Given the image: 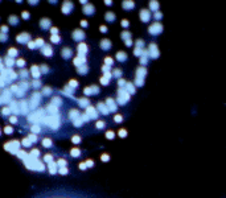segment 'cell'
<instances>
[{
  "label": "cell",
  "instance_id": "1",
  "mask_svg": "<svg viewBox=\"0 0 226 198\" xmlns=\"http://www.w3.org/2000/svg\"><path fill=\"white\" fill-rule=\"evenodd\" d=\"M0 77L6 81L7 85H9V86H11L15 81L19 78V74H17V72H15L13 69H7V67H6L3 72H0Z\"/></svg>",
  "mask_w": 226,
  "mask_h": 198
},
{
  "label": "cell",
  "instance_id": "2",
  "mask_svg": "<svg viewBox=\"0 0 226 198\" xmlns=\"http://www.w3.org/2000/svg\"><path fill=\"white\" fill-rule=\"evenodd\" d=\"M41 99H43V94L38 91H33L31 94V98H29V110L31 111H36L38 108L41 103Z\"/></svg>",
  "mask_w": 226,
  "mask_h": 198
},
{
  "label": "cell",
  "instance_id": "3",
  "mask_svg": "<svg viewBox=\"0 0 226 198\" xmlns=\"http://www.w3.org/2000/svg\"><path fill=\"white\" fill-rule=\"evenodd\" d=\"M20 140H12V141H7L6 144H4V149L7 151V152L12 153V155H17V152L20 151Z\"/></svg>",
  "mask_w": 226,
  "mask_h": 198
},
{
  "label": "cell",
  "instance_id": "4",
  "mask_svg": "<svg viewBox=\"0 0 226 198\" xmlns=\"http://www.w3.org/2000/svg\"><path fill=\"white\" fill-rule=\"evenodd\" d=\"M15 40H16L17 44H20V45H27L29 41H32V36L28 32H20V33L16 35Z\"/></svg>",
  "mask_w": 226,
  "mask_h": 198
},
{
  "label": "cell",
  "instance_id": "5",
  "mask_svg": "<svg viewBox=\"0 0 226 198\" xmlns=\"http://www.w3.org/2000/svg\"><path fill=\"white\" fill-rule=\"evenodd\" d=\"M72 38L74 41H77L78 44H80V42H85V38H86L85 31H83V29H81V28L74 29V31L72 32Z\"/></svg>",
  "mask_w": 226,
  "mask_h": 198
},
{
  "label": "cell",
  "instance_id": "6",
  "mask_svg": "<svg viewBox=\"0 0 226 198\" xmlns=\"http://www.w3.org/2000/svg\"><path fill=\"white\" fill-rule=\"evenodd\" d=\"M0 95H1V98H3V103L6 104V106H9V103L13 101V98H12V97H13V94L11 92L9 87H6V89L1 90Z\"/></svg>",
  "mask_w": 226,
  "mask_h": 198
},
{
  "label": "cell",
  "instance_id": "7",
  "mask_svg": "<svg viewBox=\"0 0 226 198\" xmlns=\"http://www.w3.org/2000/svg\"><path fill=\"white\" fill-rule=\"evenodd\" d=\"M73 9H74V3L73 1H69V0L62 1V4H61V12H62V15L72 13Z\"/></svg>",
  "mask_w": 226,
  "mask_h": 198
},
{
  "label": "cell",
  "instance_id": "8",
  "mask_svg": "<svg viewBox=\"0 0 226 198\" xmlns=\"http://www.w3.org/2000/svg\"><path fill=\"white\" fill-rule=\"evenodd\" d=\"M73 53H74V50H73L72 48H69V46H65V48H62L60 50V54L63 60H72Z\"/></svg>",
  "mask_w": 226,
  "mask_h": 198
},
{
  "label": "cell",
  "instance_id": "9",
  "mask_svg": "<svg viewBox=\"0 0 226 198\" xmlns=\"http://www.w3.org/2000/svg\"><path fill=\"white\" fill-rule=\"evenodd\" d=\"M38 25H40V28L43 29V31H49V29L52 28V20L49 17H43L40 19V21H38Z\"/></svg>",
  "mask_w": 226,
  "mask_h": 198
},
{
  "label": "cell",
  "instance_id": "10",
  "mask_svg": "<svg viewBox=\"0 0 226 198\" xmlns=\"http://www.w3.org/2000/svg\"><path fill=\"white\" fill-rule=\"evenodd\" d=\"M19 106H20V115H28L29 114V102L27 99H21L19 102Z\"/></svg>",
  "mask_w": 226,
  "mask_h": 198
},
{
  "label": "cell",
  "instance_id": "11",
  "mask_svg": "<svg viewBox=\"0 0 226 198\" xmlns=\"http://www.w3.org/2000/svg\"><path fill=\"white\" fill-rule=\"evenodd\" d=\"M29 73H31V77L33 79H40L41 78V72H40V66L38 65H32L31 69H29Z\"/></svg>",
  "mask_w": 226,
  "mask_h": 198
},
{
  "label": "cell",
  "instance_id": "12",
  "mask_svg": "<svg viewBox=\"0 0 226 198\" xmlns=\"http://www.w3.org/2000/svg\"><path fill=\"white\" fill-rule=\"evenodd\" d=\"M40 52H41V54L45 56V57H53V54H54V50H53L50 44H45V46L40 49Z\"/></svg>",
  "mask_w": 226,
  "mask_h": 198
},
{
  "label": "cell",
  "instance_id": "13",
  "mask_svg": "<svg viewBox=\"0 0 226 198\" xmlns=\"http://www.w3.org/2000/svg\"><path fill=\"white\" fill-rule=\"evenodd\" d=\"M86 61H87V58H86V56H81V54H77L75 57H73V65L75 66V67H78V66H82L86 63Z\"/></svg>",
  "mask_w": 226,
  "mask_h": 198
},
{
  "label": "cell",
  "instance_id": "14",
  "mask_svg": "<svg viewBox=\"0 0 226 198\" xmlns=\"http://www.w3.org/2000/svg\"><path fill=\"white\" fill-rule=\"evenodd\" d=\"M61 94L65 95V97H68V98H70V99H74V89H72V87L68 86V85L63 86V89L61 90Z\"/></svg>",
  "mask_w": 226,
  "mask_h": 198
},
{
  "label": "cell",
  "instance_id": "15",
  "mask_svg": "<svg viewBox=\"0 0 226 198\" xmlns=\"http://www.w3.org/2000/svg\"><path fill=\"white\" fill-rule=\"evenodd\" d=\"M77 53L81 56H86L87 53H89V46H87V44L86 42H80L77 45Z\"/></svg>",
  "mask_w": 226,
  "mask_h": 198
},
{
  "label": "cell",
  "instance_id": "16",
  "mask_svg": "<svg viewBox=\"0 0 226 198\" xmlns=\"http://www.w3.org/2000/svg\"><path fill=\"white\" fill-rule=\"evenodd\" d=\"M82 12L83 15H86V16H91V15L95 13V7L93 6V4H86V6L82 7Z\"/></svg>",
  "mask_w": 226,
  "mask_h": 198
},
{
  "label": "cell",
  "instance_id": "17",
  "mask_svg": "<svg viewBox=\"0 0 226 198\" xmlns=\"http://www.w3.org/2000/svg\"><path fill=\"white\" fill-rule=\"evenodd\" d=\"M9 108H11V111H12V115H20V106H19V102L17 101H12L11 103H9Z\"/></svg>",
  "mask_w": 226,
  "mask_h": 198
},
{
  "label": "cell",
  "instance_id": "18",
  "mask_svg": "<svg viewBox=\"0 0 226 198\" xmlns=\"http://www.w3.org/2000/svg\"><path fill=\"white\" fill-rule=\"evenodd\" d=\"M3 62H4V66H6L7 69H13V66H16V60L8 57V56H6V57L3 58Z\"/></svg>",
  "mask_w": 226,
  "mask_h": 198
},
{
  "label": "cell",
  "instance_id": "19",
  "mask_svg": "<svg viewBox=\"0 0 226 198\" xmlns=\"http://www.w3.org/2000/svg\"><path fill=\"white\" fill-rule=\"evenodd\" d=\"M7 21H8L9 25L16 26V25H19V23H20V17H19L17 15H9L8 19H7Z\"/></svg>",
  "mask_w": 226,
  "mask_h": 198
},
{
  "label": "cell",
  "instance_id": "20",
  "mask_svg": "<svg viewBox=\"0 0 226 198\" xmlns=\"http://www.w3.org/2000/svg\"><path fill=\"white\" fill-rule=\"evenodd\" d=\"M17 85H19V87H20V89H23L24 90V91H28V90L29 89H31V87H32V85H31V82H29V81L28 79H20V82H19V83H17Z\"/></svg>",
  "mask_w": 226,
  "mask_h": 198
},
{
  "label": "cell",
  "instance_id": "21",
  "mask_svg": "<svg viewBox=\"0 0 226 198\" xmlns=\"http://www.w3.org/2000/svg\"><path fill=\"white\" fill-rule=\"evenodd\" d=\"M99 46L102 50H110V48H111V41H110L109 38H103V40H100Z\"/></svg>",
  "mask_w": 226,
  "mask_h": 198
},
{
  "label": "cell",
  "instance_id": "22",
  "mask_svg": "<svg viewBox=\"0 0 226 198\" xmlns=\"http://www.w3.org/2000/svg\"><path fill=\"white\" fill-rule=\"evenodd\" d=\"M7 56L11 58H19V50L13 46H11V48L7 49Z\"/></svg>",
  "mask_w": 226,
  "mask_h": 198
},
{
  "label": "cell",
  "instance_id": "23",
  "mask_svg": "<svg viewBox=\"0 0 226 198\" xmlns=\"http://www.w3.org/2000/svg\"><path fill=\"white\" fill-rule=\"evenodd\" d=\"M17 74H19V78L20 79H28V77L31 75V73H29L28 69H19V72H17Z\"/></svg>",
  "mask_w": 226,
  "mask_h": 198
},
{
  "label": "cell",
  "instance_id": "24",
  "mask_svg": "<svg viewBox=\"0 0 226 198\" xmlns=\"http://www.w3.org/2000/svg\"><path fill=\"white\" fill-rule=\"evenodd\" d=\"M48 170H49V173L50 174H56V173H58V167H57V163H50V164H48Z\"/></svg>",
  "mask_w": 226,
  "mask_h": 198
},
{
  "label": "cell",
  "instance_id": "25",
  "mask_svg": "<svg viewBox=\"0 0 226 198\" xmlns=\"http://www.w3.org/2000/svg\"><path fill=\"white\" fill-rule=\"evenodd\" d=\"M77 73L80 75H86V74H89V66L86 65H82V66H78L77 67Z\"/></svg>",
  "mask_w": 226,
  "mask_h": 198
},
{
  "label": "cell",
  "instance_id": "26",
  "mask_svg": "<svg viewBox=\"0 0 226 198\" xmlns=\"http://www.w3.org/2000/svg\"><path fill=\"white\" fill-rule=\"evenodd\" d=\"M49 103L54 104L56 107H58V108H60V107L63 104V102H62V98H61V97H53V98H52V101L49 102Z\"/></svg>",
  "mask_w": 226,
  "mask_h": 198
},
{
  "label": "cell",
  "instance_id": "27",
  "mask_svg": "<svg viewBox=\"0 0 226 198\" xmlns=\"http://www.w3.org/2000/svg\"><path fill=\"white\" fill-rule=\"evenodd\" d=\"M52 92H53V89L50 86H43V89H41L43 97H52Z\"/></svg>",
  "mask_w": 226,
  "mask_h": 198
},
{
  "label": "cell",
  "instance_id": "28",
  "mask_svg": "<svg viewBox=\"0 0 226 198\" xmlns=\"http://www.w3.org/2000/svg\"><path fill=\"white\" fill-rule=\"evenodd\" d=\"M25 65H27L25 58H23V57L16 58V66L19 67V69H24V67H25Z\"/></svg>",
  "mask_w": 226,
  "mask_h": 198
},
{
  "label": "cell",
  "instance_id": "29",
  "mask_svg": "<svg viewBox=\"0 0 226 198\" xmlns=\"http://www.w3.org/2000/svg\"><path fill=\"white\" fill-rule=\"evenodd\" d=\"M40 66V72H41V75H46L49 74V72H50V69H49V66L46 65V63H41Z\"/></svg>",
  "mask_w": 226,
  "mask_h": 198
},
{
  "label": "cell",
  "instance_id": "30",
  "mask_svg": "<svg viewBox=\"0 0 226 198\" xmlns=\"http://www.w3.org/2000/svg\"><path fill=\"white\" fill-rule=\"evenodd\" d=\"M31 85H32V87H33L34 90L41 89V87H43V82H41L40 79H33V81H31Z\"/></svg>",
  "mask_w": 226,
  "mask_h": 198
},
{
  "label": "cell",
  "instance_id": "31",
  "mask_svg": "<svg viewBox=\"0 0 226 198\" xmlns=\"http://www.w3.org/2000/svg\"><path fill=\"white\" fill-rule=\"evenodd\" d=\"M28 155L32 156V157H34V158H40L41 152H40V149H37V148H33V149H31V152H29Z\"/></svg>",
  "mask_w": 226,
  "mask_h": 198
},
{
  "label": "cell",
  "instance_id": "32",
  "mask_svg": "<svg viewBox=\"0 0 226 198\" xmlns=\"http://www.w3.org/2000/svg\"><path fill=\"white\" fill-rule=\"evenodd\" d=\"M34 42H36V46H37V49H41L45 46V40H44L43 37H37L36 40H34Z\"/></svg>",
  "mask_w": 226,
  "mask_h": 198
},
{
  "label": "cell",
  "instance_id": "33",
  "mask_svg": "<svg viewBox=\"0 0 226 198\" xmlns=\"http://www.w3.org/2000/svg\"><path fill=\"white\" fill-rule=\"evenodd\" d=\"M31 132H32V133L38 135V133L41 132V126H40V124H32V126H31Z\"/></svg>",
  "mask_w": 226,
  "mask_h": 198
},
{
  "label": "cell",
  "instance_id": "34",
  "mask_svg": "<svg viewBox=\"0 0 226 198\" xmlns=\"http://www.w3.org/2000/svg\"><path fill=\"white\" fill-rule=\"evenodd\" d=\"M41 144H43V145L45 147V148H50V147H53V141H52V139H49V138L43 139Z\"/></svg>",
  "mask_w": 226,
  "mask_h": 198
},
{
  "label": "cell",
  "instance_id": "35",
  "mask_svg": "<svg viewBox=\"0 0 226 198\" xmlns=\"http://www.w3.org/2000/svg\"><path fill=\"white\" fill-rule=\"evenodd\" d=\"M50 42H52V44H54V45H58V44L61 42L60 35H53V36H50Z\"/></svg>",
  "mask_w": 226,
  "mask_h": 198
},
{
  "label": "cell",
  "instance_id": "36",
  "mask_svg": "<svg viewBox=\"0 0 226 198\" xmlns=\"http://www.w3.org/2000/svg\"><path fill=\"white\" fill-rule=\"evenodd\" d=\"M11 114H12V111H11V108H9L8 106H6V107H3V108H1V115H3V116H11Z\"/></svg>",
  "mask_w": 226,
  "mask_h": 198
},
{
  "label": "cell",
  "instance_id": "37",
  "mask_svg": "<svg viewBox=\"0 0 226 198\" xmlns=\"http://www.w3.org/2000/svg\"><path fill=\"white\" fill-rule=\"evenodd\" d=\"M20 143H21V145H23L24 148H29V147L32 145V141L29 140L28 138H23V139H21Z\"/></svg>",
  "mask_w": 226,
  "mask_h": 198
},
{
  "label": "cell",
  "instance_id": "38",
  "mask_svg": "<svg viewBox=\"0 0 226 198\" xmlns=\"http://www.w3.org/2000/svg\"><path fill=\"white\" fill-rule=\"evenodd\" d=\"M105 19L111 23V21L115 20V13H112V12H106V13H105Z\"/></svg>",
  "mask_w": 226,
  "mask_h": 198
},
{
  "label": "cell",
  "instance_id": "39",
  "mask_svg": "<svg viewBox=\"0 0 226 198\" xmlns=\"http://www.w3.org/2000/svg\"><path fill=\"white\" fill-rule=\"evenodd\" d=\"M27 138H28L29 140L32 141V144H34V143H37V141H38V136L36 135V133H32V132L29 133L28 136H27Z\"/></svg>",
  "mask_w": 226,
  "mask_h": 198
},
{
  "label": "cell",
  "instance_id": "40",
  "mask_svg": "<svg viewBox=\"0 0 226 198\" xmlns=\"http://www.w3.org/2000/svg\"><path fill=\"white\" fill-rule=\"evenodd\" d=\"M17 157H19V158H20V160H25V158H27V156H28V153H27L25 152V151H23V149H20V151H19V152H17Z\"/></svg>",
  "mask_w": 226,
  "mask_h": 198
},
{
  "label": "cell",
  "instance_id": "41",
  "mask_svg": "<svg viewBox=\"0 0 226 198\" xmlns=\"http://www.w3.org/2000/svg\"><path fill=\"white\" fill-rule=\"evenodd\" d=\"M78 85H80V83H78V81H77V79H70V81L68 82V86H70L72 89H74V90L78 87Z\"/></svg>",
  "mask_w": 226,
  "mask_h": 198
},
{
  "label": "cell",
  "instance_id": "42",
  "mask_svg": "<svg viewBox=\"0 0 226 198\" xmlns=\"http://www.w3.org/2000/svg\"><path fill=\"white\" fill-rule=\"evenodd\" d=\"M44 163H46V164L53 163V155H50V153H46V155H44Z\"/></svg>",
  "mask_w": 226,
  "mask_h": 198
},
{
  "label": "cell",
  "instance_id": "43",
  "mask_svg": "<svg viewBox=\"0 0 226 198\" xmlns=\"http://www.w3.org/2000/svg\"><path fill=\"white\" fill-rule=\"evenodd\" d=\"M70 156H72V157H80V156H81V151L78 149V148H73V149L70 151Z\"/></svg>",
  "mask_w": 226,
  "mask_h": 198
},
{
  "label": "cell",
  "instance_id": "44",
  "mask_svg": "<svg viewBox=\"0 0 226 198\" xmlns=\"http://www.w3.org/2000/svg\"><path fill=\"white\" fill-rule=\"evenodd\" d=\"M20 19H23V20H29L31 19V12L28 11H23L20 15Z\"/></svg>",
  "mask_w": 226,
  "mask_h": 198
},
{
  "label": "cell",
  "instance_id": "45",
  "mask_svg": "<svg viewBox=\"0 0 226 198\" xmlns=\"http://www.w3.org/2000/svg\"><path fill=\"white\" fill-rule=\"evenodd\" d=\"M9 90H11V92L13 95H16L17 91H19V85H17V83H12L11 86H9Z\"/></svg>",
  "mask_w": 226,
  "mask_h": 198
},
{
  "label": "cell",
  "instance_id": "46",
  "mask_svg": "<svg viewBox=\"0 0 226 198\" xmlns=\"http://www.w3.org/2000/svg\"><path fill=\"white\" fill-rule=\"evenodd\" d=\"M58 173H60V174H62V176H66L69 173L68 167H61V168H58Z\"/></svg>",
  "mask_w": 226,
  "mask_h": 198
},
{
  "label": "cell",
  "instance_id": "47",
  "mask_svg": "<svg viewBox=\"0 0 226 198\" xmlns=\"http://www.w3.org/2000/svg\"><path fill=\"white\" fill-rule=\"evenodd\" d=\"M27 46H28L29 50H34V49H37V46H36V42H34V40L29 41V42L27 44Z\"/></svg>",
  "mask_w": 226,
  "mask_h": 198
},
{
  "label": "cell",
  "instance_id": "48",
  "mask_svg": "<svg viewBox=\"0 0 226 198\" xmlns=\"http://www.w3.org/2000/svg\"><path fill=\"white\" fill-rule=\"evenodd\" d=\"M72 143L73 144H80L81 143V136L80 135H73L72 136Z\"/></svg>",
  "mask_w": 226,
  "mask_h": 198
},
{
  "label": "cell",
  "instance_id": "49",
  "mask_svg": "<svg viewBox=\"0 0 226 198\" xmlns=\"http://www.w3.org/2000/svg\"><path fill=\"white\" fill-rule=\"evenodd\" d=\"M4 133H6V135H12V133H13V128H12L11 126H6L4 127Z\"/></svg>",
  "mask_w": 226,
  "mask_h": 198
},
{
  "label": "cell",
  "instance_id": "50",
  "mask_svg": "<svg viewBox=\"0 0 226 198\" xmlns=\"http://www.w3.org/2000/svg\"><path fill=\"white\" fill-rule=\"evenodd\" d=\"M7 41H8V35H6V33H1V32H0V42L4 44V42H7Z\"/></svg>",
  "mask_w": 226,
  "mask_h": 198
},
{
  "label": "cell",
  "instance_id": "51",
  "mask_svg": "<svg viewBox=\"0 0 226 198\" xmlns=\"http://www.w3.org/2000/svg\"><path fill=\"white\" fill-rule=\"evenodd\" d=\"M49 32H50V36H53V35H58V33H60V29H58L57 26H52V28L49 29Z\"/></svg>",
  "mask_w": 226,
  "mask_h": 198
},
{
  "label": "cell",
  "instance_id": "52",
  "mask_svg": "<svg viewBox=\"0 0 226 198\" xmlns=\"http://www.w3.org/2000/svg\"><path fill=\"white\" fill-rule=\"evenodd\" d=\"M17 122H19V119H17L16 115H11V116H9V123L11 124H16Z\"/></svg>",
  "mask_w": 226,
  "mask_h": 198
},
{
  "label": "cell",
  "instance_id": "53",
  "mask_svg": "<svg viewBox=\"0 0 226 198\" xmlns=\"http://www.w3.org/2000/svg\"><path fill=\"white\" fill-rule=\"evenodd\" d=\"M0 32H1V33H6V35H8L9 26L8 25H1V26H0Z\"/></svg>",
  "mask_w": 226,
  "mask_h": 198
},
{
  "label": "cell",
  "instance_id": "54",
  "mask_svg": "<svg viewBox=\"0 0 226 198\" xmlns=\"http://www.w3.org/2000/svg\"><path fill=\"white\" fill-rule=\"evenodd\" d=\"M6 87H7V83H6V81H4L3 78L0 77V89L3 90V89H6Z\"/></svg>",
  "mask_w": 226,
  "mask_h": 198
},
{
  "label": "cell",
  "instance_id": "55",
  "mask_svg": "<svg viewBox=\"0 0 226 198\" xmlns=\"http://www.w3.org/2000/svg\"><path fill=\"white\" fill-rule=\"evenodd\" d=\"M80 24H81V26H82V28H87V26H89V23H87L85 19H83V20H81Z\"/></svg>",
  "mask_w": 226,
  "mask_h": 198
},
{
  "label": "cell",
  "instance_id": "56",
  "mask_svg": "<svg viewBox=\"0 0 226 198\" xmlns=\"http://www.w3.org/2000/svg\"><path fill=\"white\" fill-rule=\"evenodd\" d=\"M6 69V66H4V62H3V58L0 57V72H3Z\"/></svg>",
  "mask_w": 226,
  "mask_h": 198
},
{
  "label": "cell",
  "instance_id": "57",
  "mask_svg": "<svg viewBox=\"0 0 226 198\" xmlns=\"http://www.w3.org/2000/svg\"><path fill=\"white\" fill-rule=\"evenodd\" d=\"M38 3H40V1H37V0H29V1H28L29 6H37Z\"/></svg>",
  "mask_w": 226,
  "mask_h": 198
},
{
  "label": "cell",
  "instance_id": "58",
  "mask_svg": "<svg viewBox=\"0 0 226 198\" xmlns=\"http://www.w3.org/2000/svg\"><path fill=\"white\" fill-rule=\"evenodd\" d=\"M99 31L102 32V33H106V32H107V26L106 25H100L99 26Z\"/></svg>",
  "mask_w": 226,
  "mask_h": 198
},
{
  "label": "cell",
  "instance_id": "59",
  "mask_svg": "<svg viewBox=\"0 0 226 198\" xmlns=\"http://www.w3.org/2000/svg\"><path fill=\"white\" fill-rule=\"evenodd\" d=\"M0 106H4V103H3V98H1V95H0Z\"/></svg>",
  "mask_w": 226,
  "mask_h": 198
},
{
  "label": "cell",
  "instance_id": "60",
  "mask_svg": "<svg viewBox=\"0 0 226 198\" xmlns=\"http://www.w3.org/2000/svg\"><path fill=\"white\" fill-rule=\"evenodd\" d=\"M0 135H1V129H0Z\"/></svg>",
  "mask_w": 226,
  "mask_h": 198
},
{
  "label": "cell",
  "instance_id": "61",
  "mask_svg": "<svg viewBox=\"0 0 226 198\" xmlns=\"http://www.w3.org/2000/svg\"><path fill=\"white\" fill-rule=\"evenodd\" d=\"M225 198H226V197H225Z\"/></svg>",
  "mask_w": 226,
  "mask_h": 198
}]
</instances>
